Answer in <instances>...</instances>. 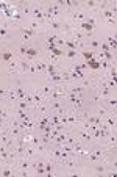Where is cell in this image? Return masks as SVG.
<instances>
[{"instance_id":"cell-1","label":"cell","mask_w":117,"mask_h":177,"mask_svg":"<svg viewBox=\"0 0 117 177\" xmlns=\"http://www.w3.org/2000/svg\"><path fill=\"white\" fill-rule=\"evenodd\" d=\"M31 16H33L34 21H38L39 24L44 21V11L41 6H31Z\"/></svg>"},{"instance_id":"cell-2","label":"cell","mask_w":117,"mask_h":177,"mask_svg":"<svg viewBox=\"0 0 117 177\" xmlns=\"http://www.w3.org/2000/svg\"><path fill=\"white\" fill-rule=\"evenodd\" d=\"M70 17H72V21H78V22H83V21H86V14H84L83 11H80V10H74L72 11V14H70Z\"/></svg>"},{"instance_id":"cell-3","label":"cell","mask_w":117,"mask_h":177,"mask_svg":"<svg viewBox=\"0 0 117 177\" xmlns=\"http://www.w3.org/2000/svg\"><path fill=\"white\" fill-rule=\"evenodd\" d=\"M100 38H92V39H89V47H91L92 49V50L94 52H98V50H100Z\"/></svg>"},{"instance_id":"cell-4","label":"cell","mask_w":117,"mask_h":177,"mask_svg":"<svg viewBox=\"0 0 117 177\" xmlns=\"http://www.w3.org/2000/svg\"><path fill=\"white\" fill-rule=\"evenodd\" d=\"M61 108H64V107H62V101H53L50 103V111H53V113L60 111Z\"/></svg>"},{"instance_id":"cell-5","label":"cell","mask_w":117,"mask_h":177,"mask_svg":"<svg viewBox=\"0 0 117 177\" xmlns=\"http://www.w3.org/2000/svg\"><path fill=\"white\" fill-rule=\"evenodd\" d=\"M25 57H28V58H38L39 57V50H38V49H34V47H28V49H27V52H25Z\"/></svg>"},{"instance_id":"cell-6","label":"cell","mask_w":117,"mask_h":177,"mask_svg":"<svg viewBox=\"0 0 117 177\" xmlns=\"http://www.w3.org/2000/svg\"><path fill=\"white\" fill-rule=\"evenodd\" d=\"M34 66H36V72H46V69H47V63L46 61H41V60H38L34 63Z\"/></svg>"},{"instance_id":"cell-7","label":"cell","mask_w":117,"mask_h":177,"mask_svg":"<svg viewBox=\"0 0 117 177\" xmlns=\"http://www.w3.org/2000/svg\"><path fill=\"white\" fill-rule=\"evenodd\" d=\"M19 168H20V169H30V168H31V165H30V158H28V157L22 158L20 163H19Z\"/></svg>"},{"instance_id":"cell-8","label":"cell","mask_w":117,"mask_h":177,"mask_svg":"<svg viewBox=\"0 0 117 177\" xmlns=\"http://www.w3.org/2000/svg\"><path fill=\"white\" fill-rule=\"evenodd\" d=\"M47 24L53 30H61L62 28V22H60V21H50V22H47Z\"/></svg>"},{"instance_id":"cell-9","label":"cell","mask_w":117,"mask_h":177,"mask_svg":"<svg viewBox=\"0 0 117 177\" xmlns=\"http://www.w3.org/2000/svg\"><path fill=\"white\" fill-rule=\"evenodd\" d=\"M10 36V30H8V27H2L0 25V41H3L5 38Z\"/></svg>"},{"instance_id":"cell-10","label":"cell","mask_w":117,"mask_h":177,"mask_svg":"<svg viewBox=\"0 0 117 177\" xmlns=\"http://www.w3.org/2000/svg\"><path fill=\"white\" fill-rule=\"evenodd\" d=\"M39 25H41V24H39L38 21L31 19V21H30V22H28V24H27L25 27H27V28H30V30H34V31H36V28H39Z\"/></svg>"},{"instance_id":"cell-11","label":"cell","mask_w":117,"mask_h":177,"mask_svg":"<svg viewBox=\"0 0 117 177\" xmlns=\"http://www.w3.org/2000/svg\"><path fill=\"white\" fill-rule=\"evenodd\" d=\"M8 115H10V110H8L6 107H0V121H3V119H6Z\"/></svg>"},{"instance_id":"cell-12","label":"cell","mask_w":117,"mask_h":177,"mask_svg":"<svg viewBox=\"0 0 117 177\" xmlns=\"http://www.w3.org/2000/svg\"><path fill=\"white\" fill-rule=\"evenodd\" d=\"M0 58H2L3 61H8V63H10L13 60V52L11 50H5V52L2 53V57H0Z\"/></svg>"},{"instance_id":"cell-13","label":"cell","mask_w":117,"mask_h":177,"mask_svg":"<svg viewBox=\"0 0 117 177\" xmlns=\"http://www.w3.org/2000/svg\"><path fill=\"white\" fill-rule=\"evenodd\" d=\"M86 66L88 67H91V69H100V63H98V61H95V60H89L88 63H86Z\"/></svg>"},{"instance_id":"cell-14","label":"cell","mask_w":117,"mask_h":177,"mask_svg":"<svg viewBox=\"0 0 117 177\" xmlns=\"http://www.w3.org/2000/svg\"><path fill=\"white\" fill-rule=\"evenodd\" d=\"M64 55H66L67 58H70V60H74V58L78 57V50H72V49H70V50H66V52H64Z\"/></svg>"},{"instance_id":"cell-15","label":"cell","mask_w":117,"mask_h":177,"mask_svg":"<svg viewBox=\"0 0 117 177\" xmlns=\"http://www.w3.org/2000/svg\"><path fill=\"white\" fill-rule=\"evenodd\" d=\"M46 72L48 74V77L53 75V74H56V69H55V66H53V63H47V69Z\"/></svg>"},{"instance_id":"cell-16","label":"cell","mask_w":117,"mask_h":177,"mask_svg":"<svg viewBox=\"0 0 117 177\" xmlns=\"http://www.w3.org/2000/svg\"><path fill=\"white\" fill-rule=\"evenodd\" d=\"M50 81L52 83H62V77L60 74H53L50 75Z\"/></svg>"},{"instance_id":"cell-17","label":"cell","mask_w":117,"mask_h":177,"mask_svg":"<svg viewBox=\"0 0 117 177\" xmlns=\"http://www.w3.org/2000/svg\"><path fill=\"white\" fill-rule=\"evenodd\" d=\"M106 44L109 47H112V50H116V36H109V38L106 39Z\"/></svg>"},{"instance_id":"cell-18","label":"cell","mask_w":117,"mask_h":177,"mask_svg":"<svg viewBox=\"0 0 117 177\" xmlns=\"http://www.w3.org/2000/svg\"><path fill=\"white\" fill-rule=\"evenodd\" d=\"M52 55H55V57H64V52L61 50V49H58V47H53L52 50H50Z\"/></svg>"},{"instance_id":"cell-19","label":"cell","mask_w":117,"mask_h":177,"mask_svg":"<svg viewBox=\"0 0 117 177\" xmlns=\"http://www.w3.org/2000/svg\"><path fill=\"white\" fill-rule=\"evenodd\" d=\"M81 55H83V58H84L86 61H89V60H92L94 53H92L91 50H84V52H81Z\"/></svg>"},{"instance_id":"cell-20","label":"cell","mask_w":117,"mask_h":177,"mask_svg":"<svg viewBox=\"0 0 117 177\" xmlns=\"http://www.w3.org/2000/svg\"><path fill=\"white\" fill-rule=\"evenodd\" d=\"M84 6H86V8H92V10H94V8H97V6H98V3H97V2H94V0H88V2L84 3Z\"/></svg>"},{"instance_id":"cell-21","label":"cell","mask_w":117,"mask_h":177,"mask_svg":"<svg viewBox=\"0 0 117 177\" xmlns=\"http://www.w3.org/2000/svg\"><path fill=\"white\" fill-rule=\"evenodd\" d=\"M108 108H112V111H114V108H116V96H112L109 101H108Z\"/></svg>"},{"instance_id":"cell-22","label":"cell","mask_w":117,"mask_h":177,"mask_svg":"<svg viewBox=\"0 0 117 177\" xmlns=\"http://www.w3.org/2000/svg\"><path fill=\"white\" fill-rule=\"evenodd\" d=\"M13 174H14V171L8 169V168H5V169H0V176H13Z\"/></svg>"},{"instance_id":"cell-23","label":"cell","mask_w":117,"mask_h":177,"mask_svg":"<svg viewBox=\"0 0 117 177\" xmlns=\"http://www.w3.org/2000/svg\"><path fill=\"white\" fill-rule=\"evenodd\" d=\"M27 108H28V102L20 101V102H19V110H27Z\"/></svg>"},{"instance_id":"cell-24","label":"cell","mask_w":117,"mask_h":177,"mask_svg":"<svg viewBox=\"0 0 117 177\" xmlns=\"http://www.w3.org/2000/svg\"><path fill=\"white\" fill-rule=\"evenodd\" d=\"M27 49H28V47H27V46H24V44H22V46H19V53H20V55H25Z\"/></svg>"},{"instance_id":"cell-25","label":"cell","mask_w":117,"mask_h":177,"mask_svg":"<svg viewBox=\"0 0 117 177\" xmlns=\"http://www.w3.org/2000/svg\"><path fill=\"white\" fill-rule=\"evenodd\" d=\"M6 94H8V89H6V88H3V86H0V97L6 96Z\"/></svg>"},{"instance_id":"cell-26","label":"cell","mask_w":117,"mask_h":177,"mask_svg":"<svg viewBox=\"0 0 117 177\" xmlns=\"http://www.w3.org/2000/svg\"><path fill=\"white\" fill-rule=\"evenodd\" d=\"M5 133V130H3V124H2V121H0V137Z\"/></svg>"}]
</instances>
